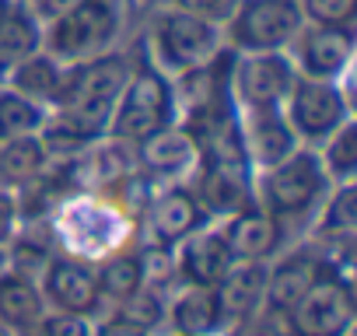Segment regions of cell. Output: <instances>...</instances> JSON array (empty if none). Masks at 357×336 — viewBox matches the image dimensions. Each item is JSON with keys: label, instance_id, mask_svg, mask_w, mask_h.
<instances>
[{"label": "cell", "instance_id": "obj_34", "mask_svg": "<svg viewBox=\"0 0 357 336\" xmlns=\"http://www.w3.org/2000/svg\"><path fill=\"white\" fill-rule=\"evenodd\" d=\"M77 4H84V0H29L32 15H36V18H39L43 25H50L53 18H60V15L74 11Z\"/></svg>", "mask_w": 357, "mask_h": 336}, {"label": "cell", "instance_id": "obj_5", "mask_svg": "<svg viewBox=\"0 0 357 336\" xmlns=\"http://www.w3.org/2000/svg\"><path fill=\"white\" fill-rule=\"evenodd\" d=\"M357 319V298L350 266L329 263L319 280L284 312V326L291 336H350Z\"/></svg>", "mask_w": 357, "mask_h": 336}, {"label": "cell", "instance_id": "obj_22", "mask_svg": "<svg viewBox=\"0 0 357 336\" xmlns=\"http://www.w3.org/2000/svg\"><path fill=\"white\" fill-rule=\"evenodd\" d=\"M67 74H70V63H63V60H56L53 53L39 49V53H32L25 63H18V70L8 77V88H15V91L36 98L39 105L53 109V105L60 102L63 88H67Z\"/></svg>", "mask_w": 357, "mask_h": 336}, {"label": "cell", "instance_id": "obj_2", "mask_svg": "<svg viewBox=\"0 0 357 336\" xmlns=\"http://www.w3.org/2000/svg\"><path fill=\"white\" fill-rule=\"evenodd\" d=\"M175 123H178L175 81L168 74H161L147 60V53H140L137 60H130V77H126V88L116 102L109 137L137 147L140 140H147L158 130L175 126Z\"/></svg>", "mask_w": 357, "mask_h": 336}, {"label": "cell", "instance_id": "obj_26", "mask_svg": "<svg viewBox=\"0 0 357 336\" xmlns=\"http://www.w3.org/2000/svg\"><path fill=\"white\" fill-rule=\"evenodd\" d=\"M315 154H319V161H322L333 186L354 183V176H357V126H354V119L343 123L336 133H329L315 147Z\"/></svg>", "mask_w": 357, "mask_h": 336}, {"label": "cell", "instance_id": "obj_3", "mask_svg": "<svg viewBox=\"0 0 357 336\" xmlns=\"http://www.w3.org/2000/svg\"><path fill=\"white\" fill-rule=\"evenodd\" d=\"M221 49H228L221 25L183 15L175 8H158L144 39L147 60L168 77H183L190 70L207 67Z\"/></svg>", "mask_w": 357, "mask_h": 336}, {"label": "cell", "instance_id": "obj_35", "mask_svg": "<svg viewBox=\"0 0 357 336\" xmlns=\"http://www.w3.org/2000/svg\"><path fill=\"white\" fill-rule=\"evenodd\" d=\"M8 266H11V259H8V249H4V245H0V273H4Z\"/></svg>", "mask_w": 357, "mask_h": 336}, {"label": "cell", "instance_id": "obj_11", "mask_svg": "<svg viewBox=\"0 0 357 336\" xmlns=\"http://www.w3.org/2000/svg\"><path fill=\"white\" fill-rule=\"evenodd\" d=\"M211 224V214L197 200L190 183H165L147 204V231L154 249H175L186 235Z\"/></svg>", "mask_w": 357, "mask_h": 336}, {"label": "cell", "instance_id": "obj_36", "mask_svg": "<svg viewBox=\"0 0 357 336\" xmlns=\"http://www.w3.org/2000/svg\"><path fill=\"white\" fill-rule=\"evenodd\" d=\"M11 4H15V0H0V15H4V11H8Z\"/></svg>", "mask_w": 357, "mask_h": 336}, {"label": "cell", "instance_id": "obj_25", "mask_svg": "<svg viewBox=\"0 0 357 336\" xmlns=\"http://www.w3.org/2000/svg\"><path fill=\"white\" fill-rule=\"evenodd\" d=\"M98 270V287L105 305H119L144 287V252H109Z\"/></svg>", "mask_w": 357, "mask_h": 336}, {"label": "cell", "instance_id": "obj_31", "mask_svg": "<svg viewBox=\"0 0 357 336\" xmlns=\"http://www.w3.org/2000/svg\"><path fill=\"white\" fill-rule=\"evenodd\" d=\"M161 8H175L183 15H193V18H204V22L225 29V22L238 8V0H161Z\"/></svg>", "mask_w": 357, "mask_h": 336}, {"label": "cell", "instance_id": "obj_23", "mask_svg": "<svg viewBox=\"0 0 357 336\" xmlns=\"http://www.w3.org/2000/svg\"><path fill=\"white\" fill-rule=\"evenodd\" d=\"M50 161H53V154L46 151L43 137H22V140L0 144V186L25 190V186L46 179Z\"/></svg>", "mask_w": 357, "mask_h": 336}, {"label": "cell", "instance_id": "obj_37", "mask_svg": "<svg viewBox=\"0 0 357 336\" xmlns=\"http://www.w3.org/2000/svg\"><path fill=\"white\" fill-rule=\"evenodd\" d=\"M0 336H4V326H0Z\"/></svg>", "mask_w": 357, "mask_h": 336}, {"label": "cell", "instance_id": "obj_7", "mask_svg": "<svg viewBox=\"0 0 357 336\" xmlns=\"http://www.w3.org/2000/svg\"><path fill=\"white\" fill-rule=\"evenodd\" d=\"M280 109H284L294 137L301 140V147H319L329 133H336L343 123L354 119V105H350L343 81L298 77Z\"/></svg>", "mask_w": 357, "mask_h": 336}, {"label": "cell", "instance_id": "obj_6", "mask_svg": "<svg viewBox=\"0 0 357 336\" xmlns=\"http://www.w3.org/2000/svg\"><path fill=\"white\" fill-rule=\"evenodd\" d=\"M301 25L298 0H238L221 32L231 53H287Z\"/></svg>", "mask_w": 357, "mask_h": 336}, {"label": "cell", "instance_id": "obj_27", "mask_svg": "<svg viewBox=\"0 0 357 336\" xmlns=\"http://www.w3.org/2000/svg\"><path fill=\"white\" fill-rule=\"evenodd\" d=\"M305 25L357 29V0H298Z\"/></svg>", "mask_w": 357, "mask_h": 336}, {"label": "cell", "instance_id": "obj_21", "mask_svg": "<svg viewBox=\"0 0 357 336\" xmlns=\"http://www.w3.org/2000/svg\"><path fill=\"white\" fill-rule=\"evenodd\" d=\"M228 322L266 308V263H235L214 287Z\"/></svg>", "mask_w": 357, "mask_h": 336}, {"label": "cell", "instance_id": "obj_20", "mask_svg": "<svg viewBox=\"0 0 357 336\" xmlns=\"http://www.w3.org/2000/svg\"><path fill=\"white\" fill-rule=\"evenodd\" d=\"M46 315V298L39 291V280L25 270L8 266L0 273V326L4 333H29Z\"/></svg>", "mask_w": 357, "mask_h": 336}, {"label": "cell", "instance_id": "obj_14", "mask_svg": "<svg viewBox=\"0 0 357 336\" xmlns=\"http://www.w3.org/2000/svg\"><path fill=\"white\" fill-rule=\"evenodd\" d=\"M172 266H175V280L190 284V287H218L221 277L235 266V256L221 235V228L211 221L204 228H197L193 235H186L172 249Z\"/></svg>", "mask_w": 357, "mask_h": 336}, {"label": "cell", "instance_id": "obj_16", "mask_svg": "<svg viewBox=\"0 0 357 336\" xmlns=\"http://www.w3.org/2000/svg\"><path fill=\"white\" fill-rule=\"evenodd\" d=\"M238 137H242V147H245V158H249V165H252V172L284 161L291 151L301 147V140L294 137V130H291L284 109L238 112Z\"/></svg>", "mask_w": 357, "mask_h": 336}, {"label": "cell", "instance_id": "obj_15", "mask_svg": "<svg viewBox=\"0 0 357 336\" xmlns=\"http://www.w3.org/2000/svg\"><path fill=\"white\" fill-rule=\"evenodd\" d=\"M218 228H221V235H225V242H228L235 263H270V259L287 245V238H284V231L277 228V221H273L256 200L245 204L242 211L221 217Z\"/></svg>", "mask_w": 357, "mask_h": 336}, {"label": "cell", "instance_id": "obj_13", "mask_svg": "<svg viewBox=\"0 0 357 336\" xmlns=\"http://www.w3.org/2000/svg\"><path fill=\"white\" fill-rule=\"evenodd\" d=\"M197 161H200V147H197L193 133L183 123L165 126V130H158L154 137H147V140H140L133 147L137 172L154 179L158 186H165V183H190Z\"/></svg>", "mask_w": 357, "mask_h": 336}, {"label": "cell", "instance_id": "obj_4", "mask_svg": "<svg viewBox=\"0 0 357 336\" xmlns=\"http://www.w3.org/2000/svg\"><path fill=\"white\" fill-rule=\"evenodd\" d=\"M126 22V0H84L74 11L43 25V49L63 63H81L116 49Z\"/></svg>", "mask_w": 357, "mask_h": 336}, {"label": "cell", "instance_id": "obj_32", "mask_svg": "<svg viewBox=\"0 0 357 336\" xmlns=\"http://www.w3.org/2000/svg\"><path fill=\"white\" fill-rule=\"evenodd\" d=\"M25 224V207H22V193L11 186H0V245H11L15 235Z\"/></svg>", "mask_w": 357, "mask_h": 336}, {"label": "cell", "instance_id": "obj_9", "mask_svg": "<svg viewBox=\"0 0 357 336\" xmlns=\"http://www.w3.org/2000/svg\"><path fill=\"white\" fill-rule=\"evenodd\" d=\"M36 280L46 298V308L53 312H70L84 319H98L105 312L98 270L81 256H50Z\"/></svg>", "mask_w": 357, "mask_h": 336}, {"label": "cell", "instance_id": "obj_40", "mask_svg": "<svg viewBox=\"0 0 357 336\" xmlns=\"http://www.w3.org/2000/svg\"><path fill=\"white\" fill-rule=\"evenodd\" d=\"M172 336H175V333H172Z\"/></svg>", "mask_w": 357, "mask_h": 336}, {"label": "cell", "instance_id": "obj_28", "mask_svg": "<svg viewBox=\"0 0 357 336\" xmlns=\"http://www.w3.org/2000/svg\"><path fill=\"white\" fill-rule=\"evenodd\" d=\"M112 312H119L123 319H130V322L144 326L147 333H154V329L165 322V294L144 284L137 294H130L126 301H119Z\"/></svg>", "mask_w": 357, "mask_h": 336}, {"label": "cell", "instance_id": "obj_33", "mask_svg": "<svg viewBox=\"0 0 357 336\" xmlns=\"http://www.w3.org/2000/svg\"><path fill=\"white\" fill-rule=\"evenodd\" d=\"M91 336H154V333H147L144 326L123 319L119 312H109V315L91 322Z\"/></svg>", "mask_w": 357, "mask_h": 336}, {"label": "cell", "instance_id": "obj_38", "mask_svg": "<svg viewBox=\"0 0 357 336\" xmlns=\"http://www.w3.org/2000/svg\"><path fill=\"white\" fill-rule=\"evenodd\" d=\"M18 336H29V333H18Z\"/></svg>", "mask_w": 357, "mask_h": 336}, {"label": "cell", "instance_id": "obj_17", "mask_svg": "<svg viewBox=\"0 0 357 336\" xmlns=\"http://www.w3.org/2000/svg\"><path fill=\"white\" fill-rule=\"evenodd\" d=\"M354 183H340L326 193L315 221H312V231H315V245L329 252V259L350 266V245H354V231H357V211H354Z\"/></svg>", "mask_w": 357, "mask_h": 336}, {"label": "cell", "instance_id": "obj_30", "mask_svg": "<svg viewBox=\"0 0 357 336\" xmlns=\"http://www.w3.org/2000/svg\"><path fill=\"white\" fill-rule=\"evenodd\" d=\"M91 322H95V319L46 308V315L29 329V336H91Z\"/></svg>", "mask_w": 357, "mask_h": 336}, {"label": "cell", "instance_id": "obj_29", "mask_svg": "<svg viewBox=\"0 0 357 336\" xmlns=\"http://www.w3.org/2000/svg\"><path fill=\"white\" fill-rule=\"evenodd\" d=\"M221 336H291V333L284 326V315H277L270 308H259V312H249V315L228 322Z\"/></svg>", "mask_w": 357, "mask_h": 336}, {"label": "cell", "instance_id": "obj_19", "mask_svg": "<svg viewBox=\"0 0 357 336\" xmlns=\"http://www.w3.org/2000/svg\"><path fill=\"white\" fill-rule=\"evenodd\" d=\"M39 49H43V22L32 15L25 0H15L0 15V88L18 70V63H25Z\"/></svg>", "mask_w": 357, "mask_h": 336}, {"label": "cell", "instance_id": "obj_18", "mask_svg": "<svg viewBox=\"0 0 357 336\" xmlns=\"http://www.w3.org/2000/svg\"><path fill=\"white\" fill-rule=\"evenodd\" d=\"M165 322L175 336H221L228 319L214 287H190L183 284L172 301H165Z\"/></svg>", "mask_w": 357, "mask_h": 336}, {"label": "cell", "instance_id": "obj_10", "mask_svg": "<svg viewBox=\"0 0 357 336\" xmlns=\"http://www.w3.org/2000/svg\"><path fill=\"white\" fill-rule=\"evenodd\" d=\"M287 56L298 77L315 81H343L350 77L357 56V29H326V25H301Z\"/></svg>", "mask_w": 357, "mask_h": 336}, {"label": "cell", "instance_id": "obj_39", "mask_svg": "<svg viewBox=\"0 0 357 336\" xmlns=\"http://www.w3.org/2000/svg\"><path fill=\"white\" fill-rule=\"evenodd\" d=\"M25 4H29V0H25Z\"/></svg>", "mask_w": 357, "mask_h": 336}, {"label": "cell", "instance_id": "obj_12", "mask_svg": "<svg viewBox=\"0 0 357 336\" xmlns=\"http://www.w3.org/2000/svg\"><path fill=\"white\" fill-rule=\"evenodd\" d=\"M329 263H336V259H329V252L319 249L315 242L291 245V249L284 245V249L266 263V308L277 312V315H284V312L319 280V273H322Z\"/></svg>", "mask_w": 357, "mask_h": 336}, {"label": "cell", "instance_id": "obj_24", "mask_svg": "<svg viewBox=\"0 0 357 336\" xmlns=\"http://www.w3.org/2000/svg\"><path fill=\"white\" fill-rule=\"evenodd\" d=\"M50 123V109L39 105L36 98L15 91V88H0V144L22 140V137H39Z\"/></svg>", "mask_w": 357, "mask_h": 336}, {"label": "cell", "instance_id": "obj_8", "mask_svg": "<svg viewBox=\"0 0 357 336\" xmlns=\"http://www.w3.org/2000/svg\"><path fill=\"white\" fill-rule=\"evenodd\" d=\"M294 81H298V70L287 53H235L231 56V98L238 112L280 109Z\"/></svg>", "mask_w": 357, "mask_h": 336}, {"label": "cell", "instance_id": "obj_1", "mask_svg": "<svg viewBox=\"0 0 357 336\" xmlns=\"http://www.w3.org/2000/svg\"><path fill=\"white\" fill-rule=\"evenodd\" d=\"M333 190L315 147H298L284 161L259 168L252 176V200L277 221L284 238L298 235V228H312L326 193Z\"/></svg>", "mask_w": 357, "mask_h": 336}]
</instances>
